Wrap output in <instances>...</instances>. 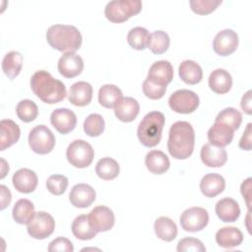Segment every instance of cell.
Returning <instances> with one entry per match:
<instances>
[{
  "instance_id": "obj_33",
  "label": "cell",
  "mask_w": 252,
  "mask_h": 252,
  "mask_svg": "<svg viewBox=\"0 0 252 252\" xmlns=\"http://www.w3.org/2000/svg\"><path fill=\"white\" fill-rule=\"evenodd\" d=\"M23 67V55L18 51L8 52L2 60V70L11 80L15 79Z\"/></svg>"
},
{
  "instance_id": "obj_40",
  "label": "cell",
  "mask_w": 252,
  "mask_h": 252,
  "mask_svg": "<svg viewBox=\"0 0 252 252\" xmlns=\"http://www.w3.org/2000/svg\"><path fill=\"white\" fill-rule=\"evenodd\" d=\"M68 183V178L65 175L52 174L46 180V188L51 194L55 196H60L66 191Z\"/></svg>"
},
{
  "instance_id": "obj_23",
  "label": "cell",
  "mask_w": 252,
  "mask_h": 252,
  "mask_svg": "<svg viewBox=\"0 0 252 252\" xmlns=\"http://www.w3.org/2000/svg\"><path fill=\"white\" fill-rule=\"evenodd\" d=\"M218 218L223 222H233L240 216V208L238 203L232 198L220 199L215 208Z\"/></svg>"
},
{
  "instance_id": "obj_38",
  "label": "cell",
  "mask_w": 252,
  "mask_h": 252,
  "mask_svg": "<svg viewBox=\"0 0 252 252\" xmlns=\"http://www.w3.org/2000/svg\"><path fill=\"white\" fill-rule=\"evenodd\" d=\"M17 116L24 122L33 121L38 115L37 105L31 99H23L16 106Z\"/></svg>"
},
{
  "instance_id": "obj_47",
  "label": "cell",
  "mask_w": 252,
  "mask_h": 252,
  "mask_svg": "<svg viewBox=\"0 0 252 252\" xmlns=\"http://www.w3.org/2000/svg\"><path fill=\"white\" fill-rule=\"evenodd\" d=\"M251 94H252L251 90L247 91V92L243 94V96H242V98H241V102H240V106H241L242 110H243L246 114H248V115H250L251 112H252V111H251Z\"/></svg>"
},
{
  "instance_id": "obj_35",
  "label": "cell",
  "mask_w": 252,
  "mask_h": 252,
  "mask_svg": "<svg viewBox=\"0 0 252 252\" xmlns=\"http://www.w3.org/2000/svg\"><path fill=\"white\" fill-rule=\"evenodd\" d=\"M170 39L163 31H156L149 35L147 47L155 54H162L169 47Z\"/></svg>"
},
{
  "instance_id": "obj_25",
  "label": "cell",
  "mask_w": 252,
  "mask_h": 252,
  "mask_svg": "<svg viewBox=\"0 0 252 252\" xmlns=\"http://www.w3.org/2000/svg\"><path fill=\"white\" fill-rule=\"evenodd\" d=\"M210 89L219 94H226L232 87V78L228 71L219 68L214 70L209 77Z\"/></svg>"
},
{
  "instance_id": "obj_22",
  "label": "cell",
  "mask_w": 252,
  "mask_h": 252,
  "mask_svg": "<svg viewBox=\"0 0 252 252\" xmlns=\"http://www.w3.org/2000/svg\"><path fill=\"white\" fill-rule=\"evenodd\" d=\"M21 136L19 125L11 119H3L0 122V151L10 148L18 142Z\"/></svg>"
},
{
  "instance_id": "obj_37",
  "label": "cell",
  "mask_w": 252,
  "mask_h": 252,
  "mask_svg": "<svg viewBox=\"0 0 252 252\" xmlns=\"http://www.w3.org/2000/svg\"><path fill=\"white\" fill-rule=\"evenodd\" d=\"M149 32L142 27H135L131 29L127 34V41L129 45L136 50H144L147 47Z\"/></svg>"
},
{
  "instance_id": "obj_8",
  "label": "cell",
  "mask_w": 252,
  "mask_h": 252,
  "mask_svg": "<svg viewBox=\"0 0 252 252\" xmlns=\"http://www.w3.org/2000/svg\"><path fill=\"white\" fill-rule=\"evenodd\" d=\"M199 96L189 90H178L170 94L168 98L169 107L177 113L189 114L199 106Z\"/></svg>"
},
{
  "instance_id": "obj_20",
  "label": "cell",
  "mask_w": 252,
  "mask_h": 252,
  "mask_svg": "<svg viewBox=\"0 0 252 252\" xmlns=\"http://www.w3.org/2000/svg\"><path fill=\"white\" fill-rule=\"evenodd\" d=\"M233 136L234 131L230 127L220 122H215L208 131V140L210 144L220 148H224L229 145Z\"/></svg>"
},
{
  "instance_id": "obj_29",
  "label": "cell",
  "mask_w": 252,
  "mask_h": 252,
  "mask_svg": "<svg viewBox=\"0 0 252 252\" xmlns=\"http://www.w3.org/2000/svg\"><path fill=\"white\" fill-rule=\"evenodd\" d=\"M156 235L163 241L170 242L177 236V226L175 222L167 217H159L154 224Z\"/></svg>"
},
{
  "instance_id": "obj_7",
  "label": "cell",
  "mask_w": 252,
  "mask_h": 252,
  "mask_svg": "<svg viewBox=\"0 0 252 252\" xmlns=\"http://www.w3.org/2000/svg\"><path fill=\"white\" fill-rule=\"evenodd\" d=\"M29 145L35 154L46 155L53 150L55 137L47 126L36 125L29 134Z\"/></svg>"
},
{
  "instance_id": "obj_39",
  "label": "cell",
  "mask_w": 252,
  "mask_h": 252,
  "mask_svg": "<svg viewBox=\"0 0 252 252\" xmlns=\"http://www.w3.org/2000/svg\"><path fill=\"white\" fill-rule=\"evenodd\" d=\"M84 131L90 137H97L104 131V119L100 114L92 113L84 121Z\"/></svg>"
},
{
  "instance_id": "obj_3",
  "label": "cell",
  "mask_w": 252,
  "mask_h": 252,
  "mask_svg": "<svg viewBox=\"0 0 252 252\" xmlns=\"http://www.w3.org/2000/svg\"><path fill=\"white\" fill-rule=\"evenodd\" d=\"M49 45L61 52H75L82 45L80 31L71 25H53L46 32Z\"/></svg>"
},
{
  "instance_id": "obj_46",
  "label": "cell",
  "mask_w": 252,
  "mask_h": 252,
  "mask_svg": "<svg viewBox=\"0 0 252 252\" xmlns=\"http://www.w3.org/2000/svg\"><path fill=\"white\" fill-rule=\"evenodd\" d=\"M251 181H252V178L249 177L246 180H244L240 186V192L243 198L245 199L248 210H250V206H251Z\"/></svg>"
},
{
  "instance_id": "obj_1",
  "label": "cell",
  "mask_w": 252,
  "mask_h": 252,
  "mask_svg": "<svg viewBox=\"0 0 252 252\" xmlns=\"http://www.w3.org/2000/svg\"><path fill=\"white\" fill-rule=\"evenodd\" d=\"M195 145V131L186 121H176L170 126L167 140V150L176 159L188 158Z\"/></svg>"
},
{
  "instance_id": "obj_17",
  "label": "cell",
  "mask_w": 252,
  "mask_h": 252,
  "mask_svg": "<svg viewBox=\"0 0 252 252\" xmlns=\"http://www.w3.org/2000/svg\"><path fill=\"white\" fill-rule=\"evenodd\" d=\"M12 182L17 191L28 194L35 190L38 178L33 170L29 168H20L14 173Z\"/></svg>"
},
{
  "instance_id": "obj_48",
  "label": "cell",
  "mask_w": 252,
  "mask_h": 252,
  "mask_svg": "<svg viewBox=\"0 0 252 252\" xmlns=\"http://www.w3.org/2000/svg\"><path fill=\"white\" fill-rule=\"evenodd\" d=\"M0 190H1V210H4L11 203L12 195L10 190L5 185H0Z\"/></svg>"
},
{
  "instance_id": "obj_9",
  "label": "cell",
  "mask_w": 252,
  "mask_h": 252,
  "mask_svg": "<svg viewBox=\"0 0 252 252\" xmlns=\"http://www.w3.org/2000/svg\"><path fill=\"white\" fill-rule=\"evenodd\" d=\"M55 228V220L45 212H37L28 223V233L34 239H44L50 236Z\"/></svg>"
},
{
  "instance_id": "obj_6",
  "label": "cell",
  "mask_w": 252,
  "mask_h": 252,
  "mask_svg": "<svg viewBox=\"0 0 252 252\" xmlns=\"http://www.w3.org/2000/svg\"><path fill=\"white\" fill-rule=\"evenodd\" d=\"M66 158L69 163L78 168L91 165L94 158V151L91 144L84 140L73 141L66 150Z\"/></svg>"
},
{
  "instance_id": "obj_27",
  "label": "cell",
  "mask_w": 252,
  "mask_h": 252,
  "mask_svg": "<svg viewBox=\"0 0 252 252\" xmlns=\"http://www.w3.org/2000/svg\"><path fill=\"white\" fill-rule=\"evenodd\" d=\"M145 164L151 173L162 174L168 170L170 161L163 152L153 150L147 154L145 158Z\"/></svg>"
},
{
  "instance_id": "obj_12",
  "label": "cell",
  "mask_w": 252,
  "mask_h": 252,
  "mask_svg": "<svg viewBox=\"0 0 252 252\" xmlns=\"http://www.w3.org/2000/svg\"><path fill=\"white\" fill-rule=\"evenodd\" d=\"M88 216L92 227L96 232L110 230L115 222L113 212L106 206H97L94 208Z\"/></svg>"
},
{
  "instance_id": "obj_44",
  "label": "cell",
  "mask_w": 252,
  "mask_h": 252,
  "mask_svg": "<svg viewBox=\"0 0 252 252\" xmlns=\"http://www.w3.org/2000/svg\"><path fill=\"white\" fill-rule=\"evenodd\" d=\"M49 252H73V243L66 237H57L48 245Z\"/></svg>"
},
{
  "instance_id": "obj_15",
  "label": "cell",
  "mask_w": 252,
  "mask_h": 252,
  "mask_svg": "<svg viewBox=\"0 0 252 252\" xmlns=\"http://www.w3.org/2000/svg\"><path fill=\"white\" fill-rule=\"evenodd\" d=\"M69 200L76 208H88L95 200V191L89 184L79 183L72 187Z\"/></svg>"
},
{
  "instance_id": "obj_21",
  "label": "cell",
  "mask_w": 252,
  "mask_h": 252,
  "mask_svg": "<svg viewBox=\"0 0 252 252\" xmlns=\"http://www.w3.org/2000/svg\"><path fill=\"white\" fill-rule=\"evenodd\" d=\"M139 111V102L130 96L122 97L114 106V114L122 122H132L138 116Z\"/></svg>"
},
{
  "instance_id": "obj_4",
  "label": "cell",
  "mask_w": 252,
  "mask_h": 252,
  "mask_svg": "<svg viewBox=\"0 0 252 252\" xmlns=\"http://www.w3.org/2000/svg\"><path fill=\"white\" fill-rule=\"evenodd\" d=\"M164 115L159 111H151L145 115L137 129V136L145 147H156L161 139Z\"/></svg>"
},
{
  "instance_id": "obj_34",
  "label": "cell",
  "mask_w": 252,
  "mask_h": 252,
  "mask_svg": "<svg viewBox=\"0 0 252 252\" xmlns=\"http://www.w3.org/2000/svg\"><path fill=\"white\" fill-rule=\"evenodd\" d=\"M120 166L118 162L112 158H102L95 165V173L103 180H112L118 176Z\"/></svg>"
},
{
  "instance_id": "obj_41",
  "label": "cell",
  "mask_w": 252,
  "mask_h": 252,
  "mask_svg": "<svg viewBox=\"0 0 252 252\" xmlns=\"http://www.w3.org/2000/svg\"><path fill=\"white\" fill-rule=\"evenodd\" d=\"M189 4L194 13L198 15H208L221 4V0H191Z\"/></svg>"
},
{
  "instance_id": "obj_43",
  "label": "cell",
  "mask_w": 252,
  "mask_h": 252,
  "mask_svg": "<svg viewBox=\"0 0 252 252\" xmlns=\"http://www.w3.org/2000/svg\"><path fill=\"white\" fill-rule=\"evenodd\" d=\"M166 92V87L154 84L150 80L146 79L143 83V93L144 94L151 99H159L161 98Z\"/></svg>"
},
{
  "instance_id": "obj_45",
  "label": "cell",
  "mask_w": 252,
  "mask_h": 252,
  "mask_svg": "<svg viewBox=\"0 0 252 252\" xmlns=\"http://www.w3.org/2000/svg\"><path fill=\"white\" fill-rule=\"evenodd\" d=\"M239 148L244 151L251 150V123H248L246 129L243 132V135L238 144Z\"/></svg>"
},
{
  "instance_id": "obj_26",
  "label": "cell",
  "mask_w": 252,
  "mask_h": 252,
  "mask_svg": "<svg viewBox=\"0 0 252 252\" xmlns=\"http://www.w3.org/2000/svg\"><path fill=\"white\" fill-rule=\"evenodd\" d=\"M216 241L220 247L232 248L242 243L243 234L241 230L235 226H224L217 231Z\"/></svg>"
},
{
  "instance_id": "obj_14",
  "label": "cell",
  "mask_w": 252,
  "mask_h": 252,
  "mask_svg": "<svg viewBox=\"0 0 252 252\" xmlns=\"http://www.w3.org/2000/svg\"><path fill=\"white\" fill-rule=\"evenodd\" d=\"M50 123L60 134H68L77 125L76 114L69 108H57L50 115Z\"/></svg>"
},
{
  "instance_id": "obj_13",
  "label": "cell",
  "mask_w": 252,
  "mask_h": 252,
  "mask_svg": "<svg viewBox=\"0 0 252 252\" xmlns=\"http://www.w3.org/2000/svg\"><path fill=\"white\" fill-rule=\"evenodd\" d=\"M57 69L65 78L79 76L84 69V61L76 52H65L58 60Z\"/></svg>"
},
{
  "instance_id": "obj_28",
  "label": "cell",
  "mask_w": 252,
  "mask_h": 252,
  "mask_svg": "<svg viewBox=\"0 0 252 252\" xmlns=\"http://www.w3.org/2000/svg\"><path fill=\"white\" fill-rule=\"evenodd\" d=\"M178 74L180 79L188 85H196L200 83L203 78L201 66L193 60L182 61L178 68Z\"/></svg>"
},
{
  "instance_id": "obj_30",
  "label": "cell",
  "mask_w": 252,
  "mask_h": 252,
  "mask_svg": "<svg viewBox=\"0 0 252 252\" xmlns=\"http://www.w3.org/2000/svg\"><path fill=\"white\" fill-rule=\"evenodd\" d=\"M34 214V206L32 202L28 199L18 200L12 211L14 220L20 224H28L33 218Z\"/></svg>"
},
{
  "instance_id": "obj_32",
  "label": "cell",
  "mask_w": 252,
  "mask_h": 252,
  "mask_svg": "<svg viewBox=\"0 0 252 252\" xmlns=\"http://www.w3.org/2000/svg\"><path fill=\"white\" fill-rule=\"evenodd\" d=\"M122 97L121 90L115 85H103L98 91V102L105 108H114Z\"/></svg>"
},
{
  "instance_id": "obj_10",
  "label": "cell",
  "mask_w": 252,
  "mask_h": 252,
  "mask_svg": "<svg viewBox=\"0 0 252 252\" xmlns=\"http://www.w3.org/2000/svg\"><path fill=\"white\" fill-rule=\"evenodd\" d=\"M179 221L181 227L185 231L197 232L207 226L209 222V214L204 208L192 207L181 214Z\"/></svg>"
},
{
  "instance_id": "obj_49",
  "label": "cell",
  "mask_w": 252,
  "mask_h": 252,
  "mask_svg": "<svg viewBox=\"0 0 252 252\" xmlns=\"http://www.w3.org/2000/svg\"><path fill=\"white\" fill-rule=\"evenodd\" d=\"M1 161H2V168H1V178H4L5 175L7 174V172L9 171V165L7 164L6 160L4 158H1Z\"/></svg>"
},
{
  "instance_id": "obj_5",
  "label": "cell",
  "mask_w": 252,
  "mask_h": 252,
  "mask_svg": "<svg viewBox=\"0 0 252 252\" xmlns=\"http://www.w3.org/2000/svg\"><path fill=\"white\" fill-rule=\"evenodd\" d=\"M142 6L143 4L140 0H113L106 4L104 15L112 23H123L139 14Z\"/></svg>"
},
{
  "instance_id": "obj_24",
  "label": "cell",
  "mask_w": 252,
  "mask_h": 252,
  "mask_svg": "<svg viewBox=\"0 0 252 252\" xmlns=\"http://www.w3.org/2000/svg\"><path fill=\"white\" fill-rule=\"evenodd\" d=\"M225 188L224 178L218 173H208L200 181V189L205 197L213 198L220 194Z\"/></svg>"
},
{
  "instance_id": "obj_19",
  "label": "cell",
  "mask_w": 252,
  "mask_h": 252,
  "mask_svg": "<svg viewBox=\"0 0 252 252\" xmlns=\"http://www.w3.org/2000/svg\"><path fill=\"white\" fill-rule=\"evenodd\" d=\"M93 98V87L90 83L81 81L74 83L69 90L68 99L76 106H86Z\"/></svg>"
},
{
  "instance_id": "obj_31",
  "label": "cell",
  "mask_w": 252,
  "mask_h": 252,
  "mask_svg": "<svg viewBox=\"0 0 252 252\" xmlns=\"http://www.w3.org/2000/svg\"><path fill=\"white\" fill-rule=\"evenodd\" d=\"M72 233L73 235L80 240H90L95 237L96 231L92 227L89 216L80 215L78 216L72 223Z\"/></svg>"
},
{
  "instance_id": "obj_16",
  "label": "cell",
  "mask_w": 252,
  "mask_h": 252,
  "mask_svg": "<svg viewBox=\"0 0 252 252\" xmlns=\"http://www.w3.org/2000/svg\"><path fill=\"white\" fill-rule=\"evenodd\" d=\"M148 80L154 84L166 87L173 79V67L169 61H156L149 70Z\"/></svg>"
},
{
  "instance_id": "obj_18",
  "label": "cell",
  "mask_w": 252,
  "mask_h": 252,
  "mask_svg": "<svg viewBox=\"0 0 252 252\" xmlns=\"http://www.w3.org/2000/svg\"><path fill=\"white\" fill-rule=\"evenodd\" d=\"M203 163L209 167H220L227 160V154L223 148L216 147L210 143L205 144L200 153Z\"/></svg>"
},
{
  "instance_id": "obj_42",
  "label": "cell",
  "mask_w": 252,
  "mask_h": 252,
  "mask_svg": "<svg viewBox=\"0 0 252 252\" xmlns=\"http://www.w3.org/2000/svg\"><path fill=\"white\" fill-rule=\"evenodd\" d=\"M176 250L178 252H206L203 242L194 237H185L179 240Z\"/></svg>"
},
{
  "instance_id": "obj_36",
  "label": "cell",
  "mask_w": 252,
  "mask_h": 252,
  "mask_svg": "<svg viewBox=\"0 0 252 252\" xmlns=\"http://www.w3.org/2000/svg\"><path fill=\"white\" fill-rule=\"evenodd\" d=\"M215 122L222 123L230 127L233 131L237 130L242 122V114L239 110L233 107H226L222 109L216 117Z\"/></svg>"
},
{
  "instance_id": "obj_11",
  "label": "cell",
  "mask_w": 252,
  "mask_h": 252,
  "mask_svg": "<svg viewBox=\"0 0 252 252\" xmlns=\"http://www.w3.org/2000/svg\"><path fill=\"white\" fill-rule=\"evenodd\" d=\"M238 46V35L230 30L225 29L217 33L213 40L214 51L220 56H227L233 53Z\"/></svg>"
},
{
  "instance_id": "obj_2",
  "label": "cell",
  "mask_w": 252,
  "mask_h": 252,
  "mask_svg": "<svg viewBox=\"0 0 252 252\" xmlns=\"http://www.w3.org/2000/svg\"><path fill=\"white\" fill-rule=\"evenodd\" d=\"M31 88L41 101L48 104L60 102L67 94L63 82L53 78L49 72L44 70L36 71L32 76Z\"/></svg>"
}]
</instances>
